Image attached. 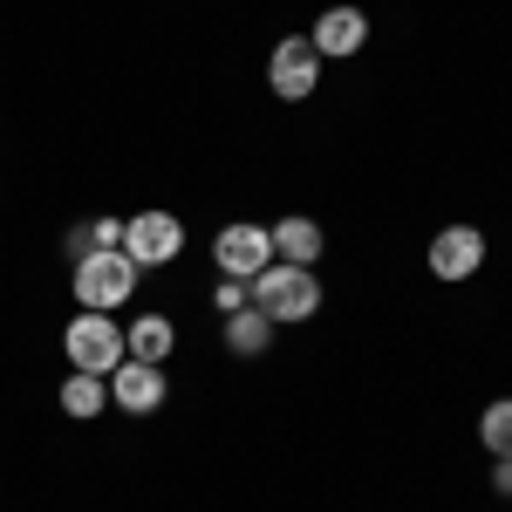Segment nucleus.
I'll return each instance as SVG.
<instances>
[{
    "instance_id": "nucleus-15",
    "label": "nucleus",
    "mask_w": 512,
    "mask_h": 512,
    "mask_svg": "<svg viewBox=\"0 0 512 512\" xmlns=\"http://www.w3.org/2000/svg\"><path fill=\"white\" fill-rule=\"evenodd\" d=\"M117 246H123L117 219H96V226H76V233H69V253H76V260L82 253H117Z\"/></svg>"
},
{
    "instance_id": "nucleus-14",
    "label": "nucleus",
    "mask_w": 512,
    "mask_h": 512,
    "mask_svg": "<svg viewBox=\"0 0 512 512\" xmlns=\"http://www.w3.org/2000/svg\"><path fill=\"white\" fill-rule=\"evenodd\" d=\"M478 437H485L492 458H512V396H506V403H492V410L478 417Z\"/></svg>"
},
{
    "instance_id": "nucleus-3",
    "label": "nucleus",
    "mask_w": 512,
    "mask_h": 512,
    "mask_svg": "<svg viewBox=\"0 0 512 512\" xmlns=\"http://www.w3.org/2000/svg\"><path fill=\"white\" fill-rule=\"evenodd\" d=\"M62 349H69V362H76L82 376H103L110 383V369L123 362V328L110 315H76L69 335H62Z\"/></svg>"
},
{
    "instance_id": "nucleus-8",
    "label": "nucleus",
    "mask_w": 512,
    "mask_h": 512,
    "mask_svg": "<svg viewBox=\"0 0 512 512\" xmlns=\"http://www.w3.org/2000/svg\"><path fill=\"white\" fill-rule=\"evenodd\" d=\"M478 260H485V233L478 226H444L431 239V274L437 280H472Z\"/></svg>"
},
{
    "instance_id": "nucleus-12",
    "label": "nucleus",
    "mask_w": 512,
    "mask_h": 512,
    "mask_svg": "<svg viewBox=\"0 0 512 512\" xmlns=\"http://www.w3.org/2000/svg\"><path fill=\"white\" fill-rule=\"evenodd\" d=\"M103 403H110V390H103V376H69V383H62V410H69V417H103Z\"/></svg>"
},
{
    "instance_id": "nucleus-17",
    "label": "nucleus",
    "mask_w": 512,
    "mask_h": 512,
    "mask_svg": "<svg viewBox=\"0 0 512 512\" xmlns=\"http://www.w3.org/2000/svg\"><path fill=\"white\" fill-rule=\"evenodd\" d=\"M492 485H499V492L512 499V458H499V478H492Z\"/></svg>"
},
{
    "instance_id": "nucleus-9",
    "label": "nucleus",
    "mask_w": 512,
    "mask_h": 512,
    "mask_svg": "<svg viewBox=\"0 0 512 512\" xmlns=\"http://www.w3.org/2000/svg\"><path fill=\"white\" fill-rule=\"evenodd\" d=\"M308 41H315V55H355V48L369 41V21H362L355 7H328Z\"/></svg>"
},
{
    "instance_id": "nucleus-2",
    "label": "nucleus",
    "mask_w": 512,
    "mask_h": 512,
    "mask_svg": "<svg viewBox=\"0 0 512 512\" xmlns=\"http://www.w3.org/2000/svg\"><path fill=\"white\" fill-rule=\"evenodd\" d=\"M137 274H144V267H137L123 246L117 253H82L76 260V301L89 315H110V308H123V301L137 294Z\"/></svg>"
},
{
    "instance_id": "nucleus-5",
    "label": "nucleus",
    "mask_w": 512,
    "mask_h": 512,
    "mask_svg": "<svg viewBox=\"0 0 512 512\" xmlns=\"http://www.w3.org/2000/svg\"><path fill=\"white\" fill-rule=\"evenodd\" d=\"M212 260H219V274H233V280H260L274 267V239H267V226H226L212 239Z\"/></svg>"
},
{
    "instance_id": "nucleus-16",
    "label": "nucleus",
    "mask_w": 512,
    "mask_h": 512,
    "mask_svg": "<svg viewBox=\"0 0 512 512\" xmlns=\"http://www.w3.org/2000/svg\"><path fill=\"white\" fill-rule=\"evenodd\" d=\"M212 301H219V315H239V308H246V280L219 274V294H212Z\"/></svg>"
},
{
    "instance_id": "nucleus-7",
    "label": "nucleus",
    "mask_w": 512,
    "mask_h": 512,
    "mask_svg": "<svg viewBox=\"0 0 512 512\" xmlns=\"http://www.w3.org/2000/svg\"><path fill=\"white\" fill-rule=\"evenodd\" d=\"M110 403L130 410V417L164 410V362H130V355H123L117 369H110Z\"/></svg>"
},
{
    "instance_id": "nucleus-4",
    "label": "nucleus",
    "mask_w": 512,
    "mask_h": 512,
    "mask_svg": "<svg viewBox=\"0 0 512 512\" xmlns=\"http://www.w3.org/2000/svg\"><path fill=\"white\" fill-rule=\"evenodd\" d=\"M315 76H321V55L308 35H287L274 41V62H267V82H274L280 103H301V96H315Z\"/></svg>"
},
{
    "instance_id": "nucleus-11",
    "label": "nucleus",
    "mask_w": 512,
    "mask_h": 512,
    "mask_svg": "<svg viewBox=\"0 0 512 512\" xmlns=\"http://www.w3.org/2000/svg\"><path fill=\"white\" fill-rule=\"evenodd\" d=\"M171 342H178V335H171L164 315H137L130 328H123V355H130V362H164Z\"/></svg>"
},
{
    "instance_id": "nucleus-1",
    "label": "nucleus",
    "mask_w": 512,
    "mask_h": 512,
    "mask_svg": "<svg viewBox=\"0 0 512 512\" xmlns=\"http://www.w3.org/2000/svg\"><path fill=\"white\" fill-rule=\"evenodd\" d=\"M253 308H260L267 321H308V315H321L315 267H287V260H274L267 274L253 280Z\"/></svg>"
},
{
    "instance_id": "nucleus-10",
    "label": "nucleus",
    "mask_w": 512,
    "mask_h": 512,
    "mask_svg": "<svg viewBox=\"0 0 512 512\" xmlns=\"http://www.w3.org/2000/svg\"><path fill=\"white\" fill-rule=\"evenodd\" d=\"M267 239H274V260H287V267L321 260V226H315V219H280Z\"/></svg>"
},
{
    "instance_id": "nucleus-13",
    "label": "nucleus",
    "mask_w": 512,
    "mask_h": 512,
    "mask_svg": "<svg viewBox=\"0 0 512 512\" xmlns=\"http://www.w3.org/2000/svg\"><path fill=\"white\" fill-rule=\"evenodd\" d=\"M267 335H274V321L260 315V308H239V315L226 321V342H233V355H260V349H267Z\"/></svg>"
},
{
    "instance_id": "nucleus-6",
    "label": "nucleus",
    "mask_w": 512,
    "mask_h": 512,
    "mask_svg": "<svg viewBox=\"0 0 512 512\" xmlns=\"http://www.w3.org/2000/svg\"><path fill=\"white\" fill-rule=\"evenodd\" d=\"M178 246H185V226H178L171 212H137V219L123 226V253H130L137 267H164V260H178Z\"/></svg>"
}]
</instances>
